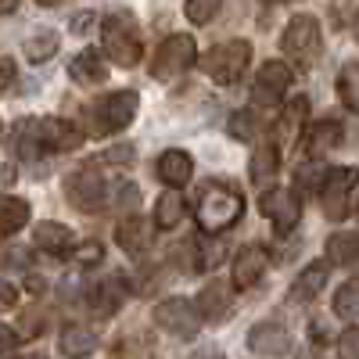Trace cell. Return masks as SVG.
<instances>
[{
  "label": "cell",
  "instance_id": "obj_4",
  "mask_svg": "<svg viewBox=\"0 0 359 359\" xmlns=\"http://www.w3.org/2000/svg\"><path fill=\"white\" fill-rule=\"evenodd\" d=\"M252 65V43L248 40H226V43H216L201 57V69L208 79H216L223 86L237 83Z\"/></svg>",
  "mask_w": 359,
  "mask_h": 359
},
{
  "label": "cell",
  "instance_id": "obj_16",
  "mask_svg": "<svg viewBox=\"0 0 359 359\" xmlns=\"http://www.w3.org/2000/svg\"><path fill=\"white\" fill-rule=\"evenodd\" d=\"M126 298H130L126 277H123V273H111L108 280H101V284L94 287L90 302H94V313H97V316H111V313H118V306H123Z\"/></svg>",
  "mask_w": 359,
  "mask_h": 359
},
{
  "label": "cell",
  "instance_id": "obj_1",
  "mask_svg": "<svg viewBox=\"0 0 359 359\" xmlns=\"http://www.w3.org/2000/svg\"><path fill=\"white\" fill-rule=\"evenodd\" d=\"M245 212V198L233 184L226 180H212L198 191V201H194V216H198V226L201 233H223L230 230Z\"/></svg>",
  "mask_w": 359,
  "mask_h": 359
},
{
  "label": "cell",
  "instance_id": "obj_2",
  "mask_svg": "<svg viewBox=\"0 0 359 359\" xmlns=\"http://www.w3.org/2000/svg\"><path fill=\"white\" fill-rule=\"evenodd\" d=\"M101 43L118 69H133L140 62V33L130 11H111L101 22Z\"/></svg>",
  "mask_w": 359,
  "mask_h": 359
},
{
  "label": "cell",
  "instance_id": "obj_31",
  "mask_svg": "<svg viewBox=\"0 0 359 359\" xmlns=\"http://www.w3.org/2000/svg\"><path fill=\"white\" fill-rule=\"evenodd\" d=\"M180 219H184V198H180L176 191H165L158 201H155V223L162 230H172Z\"/></svg>",
  "mask_w": 359,
  "mask_h": 359
},
{
  "label": "cell",
  "instance_id": "obj_11",
  "mask_svg": "<svg viewBox=\"0 0 359 359\" xmlns=\"http://www.w3.org/2000/svg\"><path fill=\"white\" fill-rule=\"evenodd\" d=\"M291 86V69L284 62H266L259 72H255V83H252V101L262 104V108H273L284 101Z\"/></svg>",
  "mask_w": 359,
  "mask_h": 359
},
{
  "label": "cell",
  "instance_id": "obj_21",
  "mask_svg": "<svg viewBox=\"0 0 359 359\" xmlns=\"http://www.w3.org/2000/svg\"><path fill=\"white\" fill-rule=\"evenodd\" d=\"M327 277H331V266L327 262H309L302 273L291 280V302H313V298L323 291Z\"/></svg>",
  "mask_w": 359,
  "mask_h": 359
},
{
  "label": "cell",
  "instance_id": "obj_7",
  "mask_svg": "<svg viewBox=\"0 0 359 359\" xmlns=\"http://www.w3.org/2000/svg\"><path fill=\"white\" fill-rule=\"evenodd\" d=\"M65 198L76 212H86L94 216L104 208V198H108V184L94 172V169H76L65 176Z\"/></svg>",
  "mask_w": 359,
  "mask_h": 359
},
{
  "label": "cell",
  "instance_id": "obj_42",
  "mask_svg": "<svg viewBox=\"0 0 359 359\" xmlns=\"http://www.w3.org/2000/svg\"><path fill=\"white\" fill-rule=\"evenodd\" d=\"M140 194H137V187L133 184H126L123 191H118V201H123V208H133V201H137Z\"/></svg>",
  "mask_w": 359,
  "mask_h": 359
},
{
  "label": "cell",
  "instance_id": "obj_46",
  "mask_svg": "<svg viewBox=\"0 0 359 359\" xmlns=\"http://www.w3.org/2000/svg\"><path fill=\"white\" fill-rule=\"evenodd\" d=\"M25 287H29V291H43V280H40V277H29Z\"/></svg>",
  "mask_w": 359,
  "mask_h": 359
},
{
  "label": "cell",
  "instance_id": "obj_33",
  "mask_svg": "<svg viewBox=\"0 0 359 359\" xmlns=\"http://www.w3.org/2000/svg\"><path fill=\"white\" fill-rule=\"evenodd\" d=\"M226 130H230L233 140H255L262 126H259V115H255L252 108H241V111L230 115V126H226Z\"/></svg>",
  "mask_w": 359,
  "mask_h": 359
},
{
  "label": "cell",
  "instance_id": "obj_17",
  "mask_svg": "<svg viewBox=\"0 0 359 359\" xmlns=\"http://www.w3.org/2000/svg\"><path fill=\"white\" fill-rule=\"evenodd\" d=\"M158 180L169 187H184L191 184V176H194V158L187 151H180V147H169V151L158 155Z\"/></svg>",
  "mask_w": 359,
  "mask_h": 359
},
{
  "label": "cell",
  "instance_id": "obj_20",
  "mask_svg": "<svg viewBox=\"0 0 359 359\" xmlns=\"http://www.w3.org/2000/svg\"><path fill=\"white\" fill-rule=\"evenodd\" d=\"M115 237H118V248L130 252V255H140L151 248V223H147L144 216H126L123 223L115 226Z\"/></svg>",
  "mask_w": 359,
  "mask_h": 359
},
{
  "label": "cell",
  "instance_id": "obj_19",
  "mask_svg": "<svg viewBox=\"0 0 359 359\" xmlns=\"http://www.w3.org/2000/svg\"><path fill=\"white\" fill-rule=\"evenodd\" d=\"M69 76L79 86H101L108 79V65H104V57L94 47H86V50H79L72 62H69Z\"/></svg>",
  "mask_w": 359,
  "mask_h": 359
},
{
  "label": "cell",
  "instance_id": "obj_25",
  "mask_svg": "<svg viewBox=\"0 0 359 359\" xmlns=\"http://www.w3.org/2000/svg\"><path fill=\"white\" fill-rule=\"evenodd\" d=\"M327 262L331 266H359V233H331L327 237Z\"/></svg>",
  "mask_w": 359,
  "mask_h": 359
},
{
  "label": "cell",
  "instance_id": "obj_27",
  "mask_svg": "<svg viewBox=\"0 0 359 359\" xmlns=\"http://www.w3.org/2000/svg\"><path fill=\"white\" fill-rule=\"evenodd\" d=\"M57 47H62V36H57L54 29H36V33L25 40L22 54H25V62L43 65V62H50V57L57 54Z\"/></svg>",
  "mask_w": 359,
  "mask_h": 359
},
{
  "label": "cell",
  "instance_id": "obj_35",
  "mask_svg": "<svg viewBox=\"0 0 359 359\" xmlns=\"http://www.w3.org/2000/svg\"><path fill=\"white\" fill-rule=\"evenodd\" d=\"M72 259H76V266H83V269H90V266H101V259H104V245L101 241H83L76 252H72Z\"/></svg>",
  "mask_w": 359,
  "mask_h": 359
},
{
  "label": "cell",
  "instance_id": "obj_32",
  "mask_svg": "<svg viewBox=\"0 0 359 359\" xmlns=\"http://www.w3.org/2000/svg\"><path fill=\"white\" fill-rule=\"evenodd\" d=\"M334 316H341V320H355L359 316V277H352V280H345L338 287V294H334Z\"/></svg>",
  "mask_w": 359,
  "mask_h": 359
},
{
  "label": "cell",
  "instance_id": "obj_15",
  "mask_svg": "<svg viewBox=\"0 0 359 359\" xmlns=\"http://www.w3.org/2000/svg\"><path fill=\"white\" fill-rule=\"evenodd\" d=\"M248 348L259 352V355H287L291 352V334L280 323L266 320V323H255L248 331Z\"/></svg>",
  "mask_w": 359,
  "mask_h": 359
},
{
  "label": "cell",
  "instance_id": "obj_41",
  "mask_svg": "<svg viewBox=\"0 0 359 359\" xmlns=\"http://www.w3.org/2000/svg\"><path fill=\"white\" fill-rule=\"evenodd\" d=\"M15 306H18V291L0 280V309H15Z\"/></svg>",
  "mask_w": 359,
  "mask_h": 359
},
{
  "label": "cell",
  "instance_id": "obj_26",
  "mask_svg": "<svg viewBox=\"0 0 359 359\" xmlns=\"http://www.w3.org/2000/svg\"><path fill=\"white\" fill-rule=\"evenodd\" d=\"M33 237H36V248H43V252H50V255H57V252H65V248H72V230L65 226V223H54V219H43V223H36V230H33Z\"/></svg>",
  "mask_w": 359,
  "mask_h": 359
},
{
  "label": "cell",
  "instance_id": "obj_45",
  "mask_svg": "<svg viewBox=\"0 0 359 359\" xmlns=\"http://www.w3.org/2000/svg\"><path fill=\"white\" fill-rule=\"evenodd\" d=\"M18 8V0H0V15H11Z\"/></svg>",
  "mask_w": 359,
  "mask_h": 359
},
{
  "label": "cell",
  "instance_id": "obj_37",
  "mask_svg": "<svg viewBox=\"0 0 359 359\" xmlns=\"http://www.w3.org/2000/svg\"><path fill=\"white\" fill-rule=\"evenodd\" d=\"M137 158V151L130 144H115V147H108V151L101 155V162H111V165H130Z\"/></svg>",
  "mask_w": 359,
  "mask_h": 359
},
{
  "label": "cell",
  "instance_id": "obj_50",
  "mask_svg": "<svg viewBox=\"0 0 359 359\" xmlns=\"http://www.w3.org/2000/svg\"><path fill=\"white\" fill-rule=\"evenodd\" d=\"M22 359H36V355H22Z\"/></svg>",
  "mask_w": 359,
  "mask_h": 359
},
{
  "label": "cell",
  "instance_id": "obj_47",
  "mask_svg": "<svg viewBox=\"0 0 359 359\" xmlns=\"http://www.w3.org/2000/svg\"><path fill=\"white\" fill-rule=\"evenodd\" d=\"M36 4H43V8H50V4H57V0H36Z\"/></svg>",
  "mask_w": 359,
  "mask_h": 359
},
{
  "label": "cell",
  "instance_id": "obj_12",
  "mask_svg": "<svg viewBox=\"0 0 359 359\" xmlns=\"http://www.w3.org/2000/svg\"><path fill=\"white\" fill-rule=\"evenodd\" d=\"M36 130H40L43 151H54V155L76 151V147L83 144V130L72 126L69 118H36Z\"/></svg>",
  "mask_w": 359,
  "mask_h": 359
},
{
  "label": "cell",
  "instance_id": "obj_43",
  "mask_svg": "<svg viewBox=\"0 0 359 359\" xmlns=\"http://www.w3.org/2000/svg\"><path fill=\"white\" fill-rule=\"evenodd\" d=\"M90 22H94V15H76V18H72V33H86Z\"/></svg>",
  "mask_w": 359,
  "mask_h": 359
},
{
  "label": "cell",
  "instance_id": "obj_5",
  "mask_svg": "<svg viewBox=\"0 0 359 359\" xmlns=\"http://www.w3.org/2000/svg\"><path fill=\"white\" fill-rule=\"evenodd\" d=\"M137 104H140V97L133 90H115V94L101 97L97 104H90L86 115H90V123H94V133H118L133 123Z\"/></svg>",
  "mask_w": 359,
  "mask_h": 359
},
{
  "label": "cell",
  "instance_id": "obj_51",
  "mask_svg": "<svg viewBox=\"0 0 359 359\" xmlns=\"http://www.w3.org/2000/svg\"><path fill=\"white\" fill-rule=\"evenodd\" d=\"M306 359H320V355H306Z\"/></svg>",
  "mask_w": 359,
  "mask_h": 359
},
{
  "label": "cell",
  "instance_id": "obj_6",
  "mask_svg": "<svg viewBox=\"0 0 359 359\" xmlns=\"http://www.w3.org/2000/svg\"><path fill=\"white\" fill-rule=\"evenodd\" d=\"M359 184V169L355 165H338L327 169L323 184H320V205L327 219H345L348 216V198Z\"/></svg>",
  "mask_w": 359,
  "mask_h": 359
},
{
  "label": "cell",
  "instance_id": "obj_28",
  "mask_svg": "<svg viewBox=\"0 0 359 359\" xmlns=\"http://www.w3.org/2000/svg\"><path fill=\"white\" fill-rule=\"evenodd\" d=\"M280 169V147L277 144H259L252 151V162H248V172L255 184H266V180H273Z\"/></svg>",
  "mask_w": 359,
  "mask_h": 359
},
{
  "label": "cell",
  "instance_id": "obj_22",
  "mask_svg": "<svg viewBox=\"0 0 359 359\" xmlns=\"http://www.w3.org/2000/svg\"><path fill=\"white\" fill-rule=\"evenodd\" d=\"M57 345H62V352L69 359H86L90 352L97 348V334L90 331L86 323H69L65 331H62V341H57Z\"/></svg>",
  "mask_w": 359,
  "mask_h": 359
},
{
  "label": "cell",
  "instance_id": "obj_23",
  "mask_svg": "<svg viewBox=\"0 0 359 359\" xmlns=\"http://www.w3.org/2000/svg\"><path fill=\"white\" fill-rule=\"evenodd\" d=\"M29 223V201L0 194V241H8L11 233H18Z\"/></svg>",
  "mask_w": 359,
  "mask_h": 359
},
{
  "label": "cell",
  "instance_id": "obj_34",
  "mask_svg": "<svg viewBox=\"0 0 359 359\" xmlns=\"http://www.w3.org/2000/svg\"><path fill=\"white\" fill-rule=\"evenodd\" d=\"M219 4H223V0H187V4H184V15H187L194 25H208V22L216 18Z\"/></svg>",
  "mask_w": 359,
  "mask_h": 359
},
{
  "label": "cell",
  "instance_id": "obj_13",
  "mask_svg": "<svg viewBox=\"0 0 359 359\" xmlns=\"http://www.w3.org/2000/svg\"><path fill=\"white\" fill-rule=\"evenodd\" d=\"M266 266H269V255L262 245H245L241 252L233 255V287L237 291H248L252 284L262 280L266 273Z\"/></svg>",
  "mask_w": 359,
  "mask_h": 359
},
{
  "label": "cell",
  "instance_id": "obj_49",
  "mask_svg": "<svg viewBox=\"0 0 359 359\" xmlns=\"http://www.w3.org/2000/svg\"><path fill=\"white\" fill-rule=\"evenodd\" d=\"M352 29H355V40H359V18H355V25H352Z\"/></svg>",
  "mask_w": 359,
  "mask_h": 359
},
{
  "label": "cell",
  "instance_id": "obj_14",
  "mask_svg": "<svg viewBox=\"0 0 359 359\" xmlns=\"http://www.w3.org/2000/svg\"><path fill=\"white\" fill-rule=\"evenodd\" d=\"M198 316L201 320H208V323H219L223 316H230V309H233V291H230V284H223V280H208L205 287H201V294H198Z\"/></svg>",
  "mask_w": 359,
  "mask_h": 359
},
{
  "label": "cell",
  "instance_id": "obj_18",
  "mask_svg": "<svg viewBox=\"0 0 359 359\" xmlns=\"http://www.w3.org/2000/svg\"><path fill=\"white\" fill-rule=\"evenodd\" d=\"M341 137H345V130H341L338 118H320V123H313L309 133H306V155L323 158L327 151H334V147L341 144Z\"/></svg>",
  "mask_w": 359,
  "mask_h": 359
},
{
  "label": "cell",
  "instance_id": "obj_38",
  "mask_svg": "<svg viewBox=\"0 0 359 359\" xmlns=\"http://www.w3.org/2000/svg\"><path fill=\"white\" fill-rule=\"evenodd\" d=\"M355 18H359V0H334V22L338 25H355Z\"/></svg>",
  "mask_w": 359,
  "mask_h": 359
},
{
  "label": "cell",
  "instance_id": "obj_40",
  "mask_svg": "<svg viewBox=\"0 0 359 359\" xmlns=\"http://www.w3.org/2000/svg\"><path fill=\"white\" fill-rule=\"evenodd\" d=\"M15 83V62L11 57H0V94Z\"/></svg>",
  "mask_w": 359,
  "mask_h": 359
},
{
  "label": "cell",
  "instance_id": "obj_24",
  "mask_svg": "<svg viewBox=\"0 0 359 359\" xmlns=\"http://www.w3.org/2000/svg\"><path fill=\"white\" fill-rule=\"evenodd\" d=\"M306 115H309V101H306V97H291V101H287V108H284V115H280V123L273 126L277 147H284L287 140L298 137V130H302V123H306Z\"/></svg>",
  "mask_w": 359,
  "mask_h": 359
},
{
  "label": "cell",
  "instance_id": "obj_36",
  "mask_svg": "<svg viewBox=\"0 0 359 359\" xmlns=\"http://www.w3.org/2000/svg\"><path fill=\"white\" fill-rule=\"evenodd\" d=\"M338 359H359V331L355 327H348L338 338Z\"/></svg>",
  "mask_w": 359,
  "mask_h": 359
},
{
  "label": "cell",
  "instance_id": "obj_3",
  "mask_svg": "<svg viewBox=\"0 0 359 359\" xmlns=\"http://www.w3.org/2000/svg\"><path fill=\"white\" fill-rule=\"evenodd\" d=\"M280 50L291 57L298 69H309L320 50H323V33H320V22L313 15H294L284 25V36H280Z\"/></svg>",
  "mask_w": 359,
  "mask_h": 359
},
{
  "label": "cell",
  "instance_id": "obj_48",
  "mask_svg": "<svg viewBox=\"0 0 359 359\" xmlns=\"http://www.w3.org/2000/svg\"><path fill=\"white\" fill-rule=\"evenodd\" d=\"M262 4H284V0H262Z\"/></svg>",
  "mask_w": 359,
  "mask_h": 359
},
{
  "label": "cell",
  "instance_id": "obj_44",
  "mask_svg": "<svg viewBox=\"0 0 359 359\" xmlns=\"http://www.w3.org/2000/svg\"><path fill=\"white\" fill-rule=\"evenodd\" d=\"M194 359H223V352H219V348H205V352H198Z\"/></svg>",
  "mask_w": 359,
  "mask_h": 359
},
{
  "label": "cell",
  "instance_id": "obj_8",
  "mask_svg": "<svg viewBox=\"0 0 359 359\" xmlns=\"http://www.w3.org/2000/svg\"><path fill=\"white\" fill-rule=\"evenodd\" d=\"M198 57V47H194V36L187 33H172L165 36V43L155 50V62H151V76L155 79H172L180 72H187Z\"/></svg>",
  "mask_w": 359,
  "mask_h": 359
},
{
  "label": "cell",
  "instance_id": "obj_9",
  "mask_svg": "<svg viewBox=\"0 0 359 359\" xmlns=\"http://www.w3.org/2000/svg\"><path fill=\"white\" fill-rule=\"evenodd\" d=\"M155 323L162 327L165 334L180 338V341H191L201 327V316H198V306L187 302V298H165V302L155 306Z\"/></svg>",
  "mask_w": 359,
  "mask_h": 359
},
{
  "label": "cell",
  "instance_id": "obj_29",
  "mask_svg": "<svg viewBox=\"0 0 359 359\" xmlns=\"http://www.w3.org/2000/svg\"><path fill=\"white\" fill-rule=\"evenodd\" d=\"M15 151H18L22 158H40V155H43L36 118H22V123H18V130H15Z\"/></svg>",
  "mask_w": 359,
  "mask_h": 359
},
{
  "label": "cell",
  "instance_id": "obj_39",
  "mask_svg": "<svg viewBox=\"0 0 359 359\" xmlns=\"http://www.w3.org/2000/svg\"><path fill=\"white\" fill-rule=\"evenodd\" d=\"M320 176H327V172H320L316 165H302V169H298V187H302V191H316Z\"/></svg>",
  "mask_w": 359,
  "mask_h": 359
},
{
  "label": "cell",
  "instance_id": "obj_10",
  "mask_svg": "<svg viewBox=\"0 0 359 359\" xmlns=\"http://www.w3.org/2000/svg\"><path fill=\"white\" fill-rule=\"evenodd\" d=\"M259 208H262V216L273 223L277 233H291L298 226V219H302V201H298V194L291 187H273V191H266L259 198Z\"/></svg>",
  "mask_w": 359,
  "mask_h": 359
},
{
  "label": "cell",
  "instance_id": "obj_30",
  "mask_svg": "<svg viewBox=\"0 0 359 359\" xmlns=\"http://www.w3.org/2000/svg\"><path fill=\"white\" fill-rule=\"evenodd\" d=\"M338 97L348 111H359V62L341 65L338 72Z\"/></svg>",
  "mask_w": 359,
  "mask_h": 359
}]
</instances>
